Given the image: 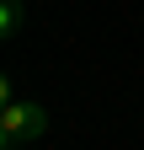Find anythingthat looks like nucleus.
I'll list each match as a JSON object with an SVG mask.
<instances>
[{"label":"nucleus","mask_w":144,"mask_h":150,"mask_svg":"<svg viewBox=\"0 0 144 150\" xmlns=\"http://www.w3.org/2000/svg\"><path fill=\"white\" fill-rule=\"evenodd\" d=\"M48 129V112L38 102H6V112H0V145L6 150H22L32 139H43Z\"/></svg>","instance_id":"nucleus-1"},{"label":"nucleus","mask_w":144,"mask_h":150,"mask_svg":"<svg viewBox=\"0 0 144 150\" xmlns=\"http://www.w3.org/2000/svg\"><path fill=\"white\" fill-rule=\"evenodd\" d=\"M22 0H0V32H6V38H16V32H22Z\"/></svg>","instance_id":"nucleus-2"}]
</instances>
